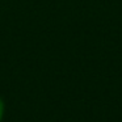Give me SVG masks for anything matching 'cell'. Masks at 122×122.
Listing matches in <instances>:
<instances>
[{
	"label": "cell",
	"instance_id": "1",
	"mask_svg": "<svg viewBox=\"0 0 122 122\" xmlns=\"http://www.w3.org/2000/svg\"><path fill=\"white\" fill-rule=\"evenodd\" d=\"M3 114H4V102L1 100V97H0V122L3 119Z\"/></svg>",
	"mask_w": 122,
	"mask_h": 122
}]
</instances>
